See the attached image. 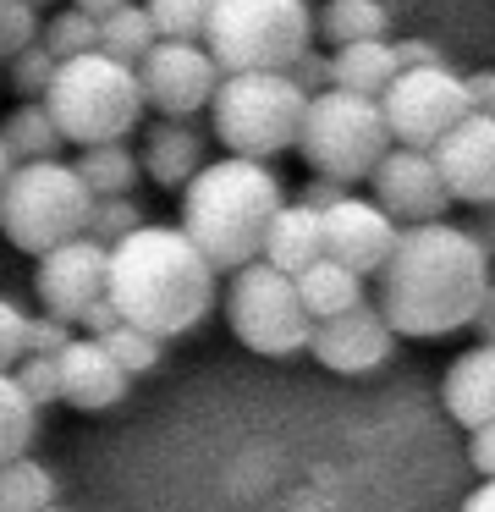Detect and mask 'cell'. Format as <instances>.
<instances>
[{
	"mask_svg": "<svg viewBox=\"0 0 495 512\" xmlns=\"http://www.w3.org/2000/svg\"><path fill=\"white\" fill-rule=\"evenodd\" d=\"M490 287V254L468 237V226L424 221L396 232L391 259L380 265L374 309L396 336H451L473 325Z\"/></svg>",
	"mask_w": 495,
	"mask_h": 512,
	"instance_id": "cell-1",
	"label": "cell"
},
{
	"mask_svg": "<svg viewBox=\"0 0 495 512\" xmlns=\"http://www.w3.org/2000/svg\"><path fill=\"white\" fill-rule=\"evenodd\" d=\"M215 265L187 243L182 226H149L110 248L105 298L121 314V325H138L154 342L187 336L215 309Z\"/></svg>",
	"mask_w": 495,
	"mask_h": 512,
	"instance_id": "cell-2",
	"label": "cell"
},
{
	"mask_svg": "<svg viewBox=\"0 0 495 512\" xmlns=\"http://www.w3.org/2000/svg\"><path fill=\"white\" fill-rule=\"evenodd\" d=\"M281 204H286V193L270 166L220 155V160H204V171L182 188V221L176 226L215 265V276L220 270L231 276V270L259 259V243Z\"/></svg>",
	"mask_w": 495,
	"mask_h": 512,
	"instance_id": "cell-3",
	"label": "cell"
},
{
	"mask_svg": "<svg viewBox=\"0 0 495 512\" xmlns=\"http://www.w3.org/2000/svg\"><path fill=\"white\" fill-rule=\"evenodd\" d=\"M44 111H50L55 133L66 144L88 149V144H127V133L143 122V89H138V72L121 67V61L88 56L77 61H55V78L44 89Z\"/></svg>",
	"mask_w": 495,
	"mask_h": 512,
	"instance_id": "cell-4",
	"label": "cell"
},
{
	"mask_svg": "<svg viewBox=\"0 0 495 512\" xmlns=\"http://www.w3.org/2000/svg\"><path fill=\"white\" fill-rule=\"evenodd\" d=\"M204 50L215 56L220 78L292 72L314 50V12H308V0H215Z\"/></svg>",
	"mask_w": 495,
	"mask_h": 512,
	"instance_id": "cell-5",
	"label": "cell"
},
{
	"mask_svg": "<svg viewBox=\"0 0 495 512\" xmlns=\"http://www.w3.org/2000/svg\"><path fill=\"white\" fill-rule=\"evenodd\" d=\"M303 111L308 94L286 72H231V78H220L215 100H209L220 149H231L237 160H259V166L281 149H297Z\"/></svg>",
	"mask_w": 495,
	"mask_h": 512,
	"instance_id": "cell-6",
	"label": "cell"
},
{
	"mask_svg": "<svg viewBox=\"0 0 495 512\" xmlns=\"http://www.w3.org/2000/svg\"><path fill=\"white\" fill-rule=\"evenodd\" d=\"M88 188L77 182L72 160H33L17 166L0 193V232L22 254H50L61 243H77L88 232Z\"/></svg>",
	"mask_w": 495,
	"mask_h": 512,
	"instance_id": "cell-7",
	"label": "cell"
},
{
	"mask_svg": "<svg viewBox=\"0 0 495 512\" xmlns=\"http://www.w3.org/2000/svg\"><path fill=\"white\" fill-rule=\"evenodd\" d=\"M391 149V133H385L380 100H358V94H314L303 111V127H297V155L314 166V177L325 182H369L374 166Z\"/></svg>",
	"mask_w": 495,
	"mask_h": 512,
	"instance_id": "cell-8",
	"label": "cell"
},
{
	"mask_svg": "<svg viewBox=\"0 0 495 512\" xmlns=\"http://www.w3.org/2000/svg\"><path fill=\"white\" fill-rule=\"evenodd\" d=\"M226 320H231V336H237L242 347H253V353H264V358L303 353L308 331H314L303 298H297V281L281 276V270H270L264 259L231 270Z\"/></svg>",
	"mask_w": 495,
	"mask_h": 512,
	"instance_id": "cell-9",
	"label": "cell"
},
{
	"mask_svg": "<svg viewBox=\"0 0 495 512\" xmlns=\"http://www.w3.org/2000/svg\"><path fill=\"white\" fill-rule=\"evenodd\" d=\"M380 116L391 144L402 149H435L451 127L468 111V89L451 67H429V72H396V83L380 94Z\"/></svg>",
	"mask_w": 495,
	"mask_h": 512,
	"instance_id": "cell-10",
	"label": "cell"
},
{
	"mask_svg": "<svg viewBox=\"0 0 495 512\" xmlns=\"http://www.w3.org/2000/svg\"><path fill=\"white\" fill-rule=\"evenodd\" d=\"M132 72H138L143 105L160 111L165 122H193L198 111H209V100L220 89L215 56L204 45H182V39H160Z\"/></svg>",
	"mask_w": 495,
	"mask_h": 512,
	"instance_id": "cell-11",
	"label": "cell"
},
{
	"mask_svg": "<svg viewBox=\"0 0 495 512\" xmlns=\"http://www.w3.org/2000/svg\"><path fill=\"white\" fill-rule=\"evenodd\" d=\"M374 204L391 215L396 226H424V221H446V182H440V166L429 149H402L391 144L385 160L374 166Z\"/></svg>",
	"mask_w": 495,
	"mask_h": 512,
	"instance_id": "cell-12",
	"label": "cell"
},
{
	"mask_svg": "<svg viewBox=\"0 0 495 512\" xmlns=\"http://www.w3.org/2000/svg\"><path fill=\"white\" fill-rule=\"evenodd\" d=\"M396 232H402V226H396L374 199H358V193H347L336 210L319 215L325 259L347 265L352 276H380V265L391 259V248H396Z\"/></svg>",
	"mask_w": 495,
	"mask_h": 512,
	"instance_id": "cell-13",
	"label": "cell"
},
{
	"mask_svg": "<svg viewBox=\"0 0 495 512\" xmlns=\"http://www.w3.org/2000/svg\"><path fill=\"white\" fill-rule=\"evenodd\" d=\"M105 270H110V248L88 243V237L39 254V281H33V287H39L44 314H55V320L72 325L88 303L105 298Z\"/></svg>",
	"mask_w": 495,
	"mask_h": 512,
	"instance_id": "cell-14",
	"label": "cell"
},
{
	"mask_svg": "<svg viewBox=\"0 0 495 512\" xmlns=\"http://www.w3.org/2000/svg\"><path fill=\"white\" fill-rule=\"evenodd\" d=\"M391 347H396V331L385 325V314L369 298L308 331V353L325 369H336V375H369V369H380L391 358Z\"/></svg>",
	"mask_w": 495,
	"mask_h": 512,
	"instance_id": "cell-15",
	"label": "cell"
},
{
	"mask_svg": "<svg viewBox=\"0 0 495 512\" xmlns=\"http://www.w3.org/2000/svg\"><path fill=\"white\" fill-rule=\"evenodd\" d=\"M435 166H440V182L457 204H495V122L490 116H462L435 149Z\"/></svg>",
	"mask_w": 495,
	"mask_h": 512,
	"instance_id": "cell-16",
	"label": "cell"
},
{
	"mask_svg": "<svg viewBox=\"0 0 495 512\" xmlns=\"http://www.w3.org/2000/svg\"><path fill=\"white\" fill-rule=\"evenodd\" d=\"M55 375H61V402H72V408H83V413L116 408L132 386L116 369V358H110L94 336H72V347L55 358Z\"/></svg>",
	"mask_w": 495,
	"mask_h": 512,
	"instance_id": "cell-17",
	"label": "cell"
},
{
	"mask_svg": "<svg viewBox=\"0 0 495 512\" xmlns=\"http://www.w3.org/2000/svg\"><path fill=\"white\" fill-rule=\"evenodd\" d=\"M440 397H446V413L468 435L484 430V424H495V347L479 342V347H468V353L451 358Z\"/></svg>",
	"mask_w": 495,
	"mask_h": 512,
	"instance_id": "cell-18",
	"label": "cell"
},
{
	"mask_svg": "<svg viewBox=\"0 0 495 512\" xmlns=\"http://www.w3.org/2000/svg\"><path fill=\"white\" fill-rule=\"evenodd\" d=\"M143 177H154L160 188H187L204 171V138L193 133V122H154L143 133V155H138Z\"/></svg>",
	"mask_w": 495,
	"mask_h": 512,
	"instance_id": "cell-19",
	"label": "cell"
},
{
	"mask_svg": "<svg viewBox=\"0 0 495 512\" xmlns=\"http://www.w3.org/2000/svg\"><path fill=\"white\" fill-rule=\"evenodd\" d=\"M259 259L281 276H303L314 259H325V237H319V215L303 210V204H281L259 243Z\"/></svg>",
	"mask_w": 495,
	"mask_h": 512,
	"instance_id": "cell-20",
	"label": "cell"
},
{
	"mask_svg": "<svg viewBox=\"0 0 495 512\" xmlns=\"http://www.w3.org/2000/svg\"><path fill=\"white\" fill-rule=\"evenodd\" d=\"M396 50L385 39H369V45H347L330 56V89L358 94V100H380L385 89L396 83Z\"/></svg>",
	"mask_w": 495,
	"mask_h": 512,
	"instance_id": "cell-21",
	"label": "cell"
},
{
	"mask_svg": "<svg viewBox=\"0 0 495 512\" xmlns=\"http://www.w3.org/2000/svg\"><path fill=\"white\" fill-rule=\"evenodd\" d=\"M297 281V298H303V309H308V320H336V314H347V309H358L369 292H363V276H352L347 265H336V259H314V265L303 270V276H292Z\"/></svg>",
	"mask_w": 495,
	"mask_h": 512,
	"instance_id": "cell-22",
	"label": "cell"
},
{
	"mask_svg": "<svg viewBox=\"0 0 495 512\" xmlns=\"http://www.w3.org/2000/svg\"><path fill=\"white\" fill-rule=\"evenodd\" d=\"M385 28H391V6L385 0H325L314 12V34L330 39L336 50L385 39Z\"/></svg>",
	"mask_w": 495,
	"mask_h": 512,
	"instance_id": "cell-23",
	"label": "cell"
},
{
	"mask_svg": "<svg viewBox=\"0 0 495 512\" xmlns=\"http://www.w3.org/2000/svg\"><path fill=\"white\" fill-rule=\"evenodd\" d=\"M72 171H77V182L88 188V199H127L132 182L143 177L138 155H132L127 144H88V149H77Z\"/></svg>",
	"mask_w": 495,
	"mask_h": 512,
	"instance_id": "cell-24",
	"label": "cell"
},
{
	"mask_svg": "<svg viewBox=\"0 0 495 512\" xmlns=\"http://www.w3.org/2000/svg\"><path fill=\"white\" fill-rule=\"evenodd\" d=\"M0 144H6L11 166H33V160H61L66 138L55 133L50 111H44L39 100H28V105H17V111L0 122Z\"/></svg>",
	"mask_w": 495,
	"mask_h": 512,
	"instance_id": "cell-25",
	"label": "cell"
},
{
	"mask_svg": "<svg viewBox=\"0 0 495 512\" xmlns=\"http://www.w3.org/2000/svg\"><path fill=\"white\" fill-rule=\"evenodd\" d=\"M154 45H160V34H154L149 12H143L138 0H132V6H121L116 17H105V23H99V56L121 61V67H138V61L149 56Z\"/></svg>",
	"mask_w": 495,
	"mask_h": 512,
	"instance_id": "cell-26",
	"label": "cell"
},
{
	"mask_svg": "<svg viewBox=\"0 0 495 512\" xmlns=\"http://www.w3.org/2000/svg\"><path fill=\"white\" fill-rule=\"evenodd\" d=\"M55 507V474L39 457H11L0 468V512H44Z\"/></svg>",
	"mask_w": 495,
	"mask_h": 512,
	"instance_id": "cell-27",
	"label": "cell"
},
{
	"mask_svg": "<svg viewBox=\"0 0 495 512\" xmlns=\"http://www.w3.org/2000/svg\"><path fill=\"white\" fill-rule=\"evenodd\" d=\"M33 435H39V408L22 397L11 369H0V468H6L11 457H28Z\"/></svg>",
	"mask_w": 495,
	"mask_h": 512,
	"instance_id": "cell-28",
	"label": "cell"
},
{
	"mask_svg": "<svg viewBox=\"0 0 495 512\" xmlns=\"http://www.w3.org/2000/svg\"><path fill=\"white\" fill-rule=\"evenodd\" d=\"M154 34L160 39H182V45H204V28H209V12L215 0H143Z\"/></svg>",
	"mask_w": 495,
	"mask_h": 512,
	"instance_id": "cell-29",
	"label": "cell"
},
{
	"mask_svg": "<svg viewBox=\"0 0 495 512\" xmlns=\"http://www.w3.org/2000/svg\"><path fill=\"white\" fill-rule=\"evenodd\" d=\"M39 45L50 50L55 61H77V56H88V50H99V23L94 17H83V12H55V17H44V28H39Z\"/></svg>",
	"mask_w": 495,
	"mask_h": 512,
	"instance_id": "cell-30",
	"label": "cell"
},
{
	"mask_svg": "<svg viewBox=\"0 0 495 512\" xmlns=\"http://www.w3.org/2000/svg\"><path fill=\"white\" fill-rule=\"evenodd\" d=\"M99 347L116 358V369L127 380L149 375V369L160 364V342H154L149 331H138V325H116V331H105V336H99Z\"/></svg>",
	"mask_w": 495,
	"mask_h": 512,
	"instance_id": "cell-31",
	"label": "cell"
},
{
	"mask_svg": "<svg viewBox=\"0 0 495 512\" xmlns=\"http://www.w3.org/2000/svg\"><path fill=\"white\" fill-rule=\"evenodd\" d=\"M143 226V210L132 204V193L127 199H94V210H88V243H99V248H116L121 237H132Z\"/></svg>",
	"mask_w": 495,
	"mask_h": 512,
	"instance_id": "cell-32",
	"label": "cell"
},
{
	"mask_svg": "<svg viewBox=\"0 0 495 512\" xmlns=\"http://www.w3.org/2000/svg\"><path fill=\"white\" fill-rule=\"evenodd\" d=\"M39 28H44L39 6H28V0H0V61L39 45Z\"/></svg>",
	"mask_w": 495,
	"mask_h": 512,
	"instance_id": "cell-33",
	"label": "cell"
},
{
	"mask_svg": "<svg viewBox=\"0 0 495 512\" xmlns=\"http://www.w3.org/2000/svg\"><path fill=\"white\" fill-rule=\"evenodd\" d=\"M6 67H11V89H17L22 100H44V89H50V78H55V56H50V50L28 45L22 56H11Z\"/></svg>",
	"mask_w": 495,
	"mask_h": 512,
	"instance_id": "cell-34",
	"label": "cell"
},
{
	"mask_svg": "<svg viewBox=\"0 0 495 512\" xmlns=\"http://www.w3.org/2000/svg\"><path fill=\"white\" fill-rule=\"evenodd\" d=\"M11 380L22 386V397H28L33 408H44V402H61V375H55V358L22 353L17 364H11Z\"/></svg>",
	"mask_w": 495,
	"mask_h": 512,
	"instance_id": "cell-35",
	"label": "cell"
},
{
	"mask_svg": "<svg viewBox=\"0 0 495 512\" xmlns=\"http://www.w3.org/2000/svg\"><path fill=\"white\" fill-rule=\"evenodd\" d=\"M22 353H28V314L22 303L0 298V369H11Z\"/></svg>",
	"mask_w": 495,
	"mask_h": 512,
	"instance_id": "cell-36",
	"label": "cell"
},
{
	"mask_svg": "<svg viewBox=\"0 0 495 512\" xmlns=\"http://www.w3.org/2000/svg\"><path fill=\"white\" fill-rule=\"evenodd\" d=\"M72 325L55 320V314H39V320H28V353L33 358H61L66 347H72Z\"/></svg>",
	"mask_w": 495,
	"mask_h": 512,
	"instance_id": "cell-37",
	"label": "cell"
},
{
	"mask_svg": "<svg viewBox=\"0 0 495 512\" xmlns=\"http://www.w3.org/2000/svg\"><path fill=\"white\" fill-rule=\"evenodd\" d=\"M286 78H292L297 89L308 94V100H314V94H330V56H319V50H308V56L297 61V67L286 72Z\"/></svg>",
	"mask_w": 495,
	"mask_h": 512,
	"instance_id": "cell-38",
	"label": "cell"
},
{
	"mask_svg": "<svg viewBox=\"0 0 495 512\" xmlns=\"http://www.w3.org/2000/svg\"><path fill=\"white\" fill-rule=\"evenodd\" d=\"M396 50V67L402 72H429V67H446V56H440L429 39H402V45H391Z\"/></svg>",
	"mask_w": 495,
	"mask_h": 512,
	"instance_id": "cell-39",
	"label": "cell"
},
{
	"mask_svg": "<svg viewBox=\"0 0 495 512\" xmlns=\"http://www.w3.org/2000/svg\"><path fill=\"white\" fill-rule=\"evenodd\" d=\"M341 199H347V188H341V182H325V177H314L308 188H297V204H303V210H314V215L336 210Z\"/></svg>",
	"mask_w": 495,
	"mask_h": 512,
	"instance_id": "cell-40",
	"label": "cell"
},
{
	"mask_svg": "<svg viewBox=\"0 0 495 512\" xmlns=\"http://www.w3.org/2000/svg\"><path fill=\"white\" fill-rule=\"evenodd\" d=\"M116 325H121V314L110 309V298H99V303H88V309L72 320V331H83V336H94V342H99V336L116 331Z\"/></svg>",
	"mask_w": 495,
	"mask_h": 512,
	"instance_id": "cell-41",
	"label": "cell"
},
{
	"mask_svg": "<svg viewBox=\"0 0 495 512\" xmlns=\"http://www.w3.org/2000/svg\"><path fill=\"white\" fill-rule=\"evenodd\" d=\"M462 89H468V111L495 122V72H473V78H462Z\"/></svg>",
	"mask_w": 495,
	"mask_h": 512,
	"instance_id": "cell-42",
	"label": "cell"
},
{
	"mask_svg": "<svg viewBox=\"0 0 495 512\" xmlns=\"http://www.w3.org/2000/svg\"><path fill=\"white\" fill-rule=\"evenodd\" d=\"M468 457H473V468H479L484 479H495V424H484V430L468 435Z\"/></svg>",
	"mask_w": 495,
	"mask_h": 512,
	"instance_id": "cell-43",
	"label": "cell"
},
{
	"mask_svg": "<svg viewBox=\"0 0 495 512\" xmlns=\"http://www.w3.org/2000/svg\"><path fill=\"white\" fill-rule=\"evenodd\" d=\"M468 237L484 248V254L495 259V204H484V210H473V226H468Z\"/></svg>",
	"mask_w": 495,
	"mask_h": 512,
	"instance_id": "cell-44",
	"label": "cell"
},
{
	"mask_svg": "<svg viewBox=\"0 0 495 512\" xmlns=\"http://www.w3.org/2000/svg\"><path fill=\"white\" fill-rule=\"evenodd\" d=\"M473 331H479V342H484V347H495V287L484 292L479 314H473Z\"/></svg>",
	"mask_w": 495,
	"mask_h": 512,
	"instance_id": "cell-45",
	"label": "cell"
},
{
	"mask_svg": "<svg viewBox=\"0 0 495 512\" xmlns=\"http://www.w3.org/2000/svg\"><path fill=\"white\" fill-rule=\"evenodd\" d=\"M121 6H132V0H72V12L94 17V23H105V17H116Z\"/></svg>",
	"mask_w": 495,
	"mask_h": 512,
	"instance_id": "cell-46",
	"label": "cell"
},
{
	"mask_svg": "<svg viewBox=\"0 0 495 512\" xmlns=\"http://www.w3.org/2000/svg\"><path fill=\"white\" fill-rule=\"evenodd\" d=\"M462 512H495V479H484V485L462 501Z\"/></svg>",
	"mask_w": 495,
	"mask_h": 512,
	"instance_id": "cell-47",
	"label": "cell"
},
{
	"mask_svg": "<svg viewBox=\"0 0 495 512\" xmlns=\"http://www.w3.org/2000/svg\"><path fill=\"white\" fill-rule=\"evenodd\" d=\"M11 171H17V166H11V155H6V144H0V193H6V182H11Z\"/></svg>",
	"mask_w": 495,
	"mask_h": 512,
	"instance_id": "cell-48",
	"label": "cell"
},
{
	"mask_svg": "<svg viewBox=\"0 0 495 512\" xmlns=\"http://www.w3.org/2000/svg\"><path fill=\"white\" fill-rule=\"evenodd\" d=\"M44 512H72V507H44Z\"/></svg>",
	"mask_w": 495,
	"mask_h": 512,
	"instance_id": "cell-49",
	"label": "cell"
},
{
	"mask_svg": "<svg viewBox=\"0 0 495 512\" xmlns=\"http://www.w3.org/2000/svg\"><path fill=\"white\" fill-rule=\"evenodd\" d=\"M28 6H50V0H28Z\"/></svg>",
	"mask_w": 495,
	"mask_h": 512,
	"instance_id": "cell-50",
	"label": "cell"
},
{
	"mask_svg": "<svg viewBox=\"0 0 495 512\" xmlns=\"http://www.w3.org/2000/svg\"><path fill=\"white\" fill-rule=\"evenodd\" d=\"M138 6H143V0H138Z\"/></svg>",
	"mask_w": 495,
	"mask_h": 512,
	"instance_id": "cell-51",
	"label": "cell"
}]
</instances>
